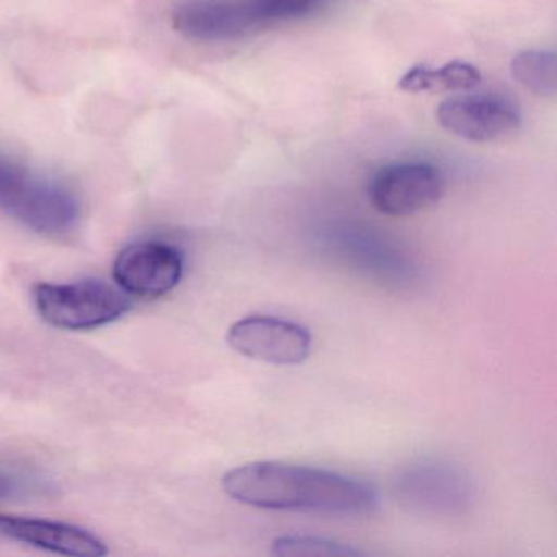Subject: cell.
Segmentation results:
<instances>
[{
	"instance_id": "cell-1",
	"label": "cell",
	"mask_w": 557,
	"mask_h": 557,
	"mask_svg": "<svg viewBox=\"0 0 557 557\" xmlns=\"http://www.w3.org/2000/svg\"><path fill=\"white\" fill-rule=\"evenodd\" d=\"M226 494L265 510L360 517L377 507L373 488L337 472L276 461L239 466L223 478Z\"/></svg>"
},
{
	"instance_id": "cell-2",
	"label": "cell",
	"mask_w": 557,
	"mask_h": 557,
	"mask_svg": "<svg viewBox=\"0 0 557 557\" xmlns=\"http://www.w3.org/2000/svg\"><path fill=\"white\" fill-rule=\"evenodd\" d=\"M0 211L48 236H63L79 223L76 195L54 178L0 154Z\"/></svg>"
},
{
	"instance_id": "cell-3",
	"label": "cell",
	"mask_w": 557,
	"mask_h": 557,
	"mask_svg": "<svg viewBox=\"0 0 557 557\" xmlns=\"http://www.w3.org/2000/svg\"><path fill=\"white\" fill-rule=\"evenodd\" d=\"M35 305L44 321L64 331H89L115 322L132 308L125 292L100 280L35 288Z\"/></svg>"
},
{
	"instance_id": "cell-4",
	"label": "cell",
	"mask_w": 557,
	"mask_h": 557,
	"mask_svg": "<svg viewBox=\"0 0 557 557\" xmlns=\"http://www.w3.org/2000/svg\"><path fill=\"white\" fill-rule=\"evenodd\" d=\"M445 191V177L429 162H400L377 171L368 197L380 213L406 218L433 207Z\"/></svg>"
},
{
	"instance_id": "cell-5",
	"label": "cell",
	"mask_w": 557,
	"mask_h": 557,
	"mask_svg": "<svg viewBox=\"0 0 557 557\" xmlns=\"http://www.w3.org/2000/svg\"><path fill=\"white\" fill-rule=\"evenodd\" d=\"M436 122L456 138L471 143H491L518 132L521 115L517 106L504 97L468 94L440 103Z\"/></svg>"
},
{
	"instance_id": "cell-6",
	"label": "cell",
	"mask_w": 557,
	"mask_h": 557,
	"mask_svg": "<svg viewBox=\"0 0 557 557\" xmlns=\"http://www.w3.org/2000/svg\"><path fill=\"white\" fill-rule=\"evenodd\" d=\"M227 344L237 354L263 363H305L311 355V334L295 322L269 315L240 319L227 332Z\"/></svg>"
},
{
	"instance_id": "cell-7",
	"label": "cell",
	"mask_w": 557,
	"mask_h": 557,
	"mask_svg": "<svg viewBox=\"0 0 557 557\" xmlns=\"http://www.w3.org/2000/svg\"><path fill=\"white\" fill-rule=\"evenodd\" d=\"M396 494L406 507L422 513H465L474 500L471 479L442 462L413 466L397 479Z\"/></svg>"
},
{
	"instance_id": "cell-8",
	"label": "cell",
	"mask_w": 557,
	"mask_h": 557,
	"mask_svg": "<svg viewBox=\"0 0 557 557\" xmlns=\"http://www.w3.org/2000/svg\"><path fill=\"white\" fill-rule=\"evenodd\" d=\"M113 276L120 288L141 298L168 295L184 276V256L159 240L129 244L116 257Z\"/></svg>"
},
{
	"instance_id": "cell-9",
	"label": "cell",
	"mask_w": 557,
	"mask_h": 557,
	"mask_svg": "<svg viewBox=\"0 0 557 557\" xmlns=\"http://www.w3.org/2000/svg\"><path fill=\"white\" fill-rule=\"evenodd\" d=\"M0 534L63 556L102 557L109 554V547L97 534L61 521L0 513Z\"/></svg>"
},
{
	"instance_id": "cell-10",
	"label": "cell",
	"mask_w": 557,
	"mask_h": 557,
	"mask_svg": "<svg viewBox=\"0 0 557 557\" xmlns=\"http://www.w3.org/2000/svg\"><path fill=\"white\" fill-rule=\"evenodd\" d=\"M331 244L342 253V259L387 283L399 285L412 270L409 260L399 250L363 230H337Z\"/></svg>"
},
{
	"instance_id": "cell-11",
	"label": "cell",
	"mask_w": 557,
	"mask_h": 557,
	"mask_svg": "<svg viewBox=\"0 0 557 557\" xmlns=\"http://www.w3.org/2000/svg\"><path fill=\"white\" fill-rule=\"evenodd\" d=\"M247 37L275 25L308 21L324 14L335 0H234Z\"/></svg>"
},
{
	"instance_id": "cell-12",
	"label": "cell",
	"mask_w": 557,
	"mask_h": 557,
	"mask_svg": "<svg viewBox=\"0 0 557 557\" xmlns=\"http://www.w3.org/2000/svg\"><path fill=\"white\" fill-rule=\"evenodd\" d=\"M481 83V71L462 61H451L438 67L416 66L399 79L406 92L442 94L474 89Z\"/></svg>"
},
{
	"instance_id": "cell-13",
	"label": "cell",
	"mask_w": 557,
	"mask_h": 557,
	"mask_svg": "<svg viewBox=\"0 0 557 557\" xmlns=\"http://www.w3.org/2000/svg\"><path fill=\"white\" fill-rule=\"evenodd\" d=\"M511 76L524 89L541 97H553L557 90V58L554 51H520L511 60Z\"/></svg>"
},
{
	"instance_id": "cell-14",
	"label": "cell",
	"mask_w": 557,
	"mask_h": 557,
	"mask_svg": "<svg viewBox=\"0 0 557 557\" xmlns=\"http://www.w3.org/2000/svg\"><path fill=\"white\" fill-rule=\"evenodd\" d=\"M272 554L275 556H318V557H347L360 556L361 550L354 549L347 544L325 537L306 536V534H292L273 541Z\"/></svg>"
},
{
	"instance_id": "cell-15",
	"label": "cell",
	"mask_w": 557,
	"mask_h": 557,
	"mask_svg": "<svg viewBox=\"0 0 557 557\" xmlns=\"http://www.w3.org/2000/svg\"><path fill=\"white\" fill-rule=\"evenodd\" d=\"M25 491H27V485H25L24 479L11 474V472L0 471V502L18 497V495L25 494Z\"/></svg>"
}]
</instances>
